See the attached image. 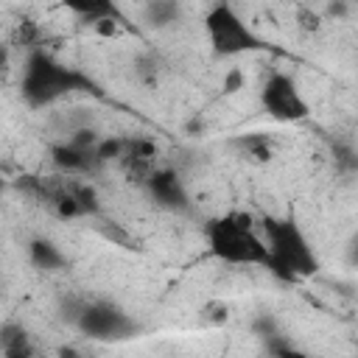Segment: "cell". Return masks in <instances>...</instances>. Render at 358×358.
I'll list each match as a JSON object with an SVG mask.
<instances>
[{"label": "cell", "instance_id": "cell-3", "mask_svg": "<svg viewBox=\"0 0 358 358\" xmlns=\"http://www.w3.org/2000/svg\"><path fill=\"white\" fill-rule=\"evenodd\" d=\"M90 90V81H84L78 73L62 67L59 62H53L45 50H34L28 56L25 64V76H22V95L31 106H45L56 98H62L70 90Z\"/></svg>", "mask_w": 358, "mask_h": 358}, {"label": "cell", "instance_id": "cell-13", "mask_svg": "<svg viewBox=\"0 0 358 358\" xmlns=\"http://www.w3.org/2000/svg\"><path fill=\"white\" fill-rule=\"evenodd\" d=\"M176 14H179V8L173 0H148V6H145V17L151 25H168L176 20Z\"/></svg>", "mask_w": 358, "mask_h": 358}, {"label": "cell", "instance_id": "cell-6", "mask_svg": "<svg viewBox=\"0 0 358 358\" xmlns=\"http://www.w3.org/2000/svg\"><path fill=\"white\" fill-rule=\"evenodd\" d=\"M76 327L90 336V338H103V341H112V338H126L131 336L137 327L134 322L115 305L109 302H84L78 316H76Z\"/></svg>", "mask_w": 358, "mask_h": 358}, {"label": "cell", "instance_id": "cell-2", "mask_svg": "<svg viewBox=\"0 0 358 358\" xmlns=\"http://www.w3.org/2000/svg\"><path fill=\"white\" fill-rule=\"evenodd\" d=\"M266 246H268V266L271 274H277L280 280H299V277H310L319 268V260L308 243V238L302 235V229L285 218V221H274L266 218Z\"/></svg>", "mask_w": 358, "mask_h": 358}, {"label": "cell", "instance_id": "cell-23", "mask_svg": "<svg viewBox=\"0 0 358 358\" xmlns=\"http://www.w3.org/2000/svg\"><path fill=\"white\" fill-rule=\"evenodd\" d=\"M347 11H350V8H347V3H344V0H330V3H327V14H330V17H336V20L347 17Z\"/></svg>", "mask_w": 358, "mask_h": 358}, {"label": "cell", "instance_id": "cell-14", "mask_svg": "<svg viewBox=\"0 0 358 358\" xmlns=\"http://www.w3.org/2000/svg\"><path fill=\"white\" fill-rule=\"evenodd\" d=\"M98 232H101L106 241H112V243H117V246H123V249H137V241L131 238V232H129L123 224H117V221H103V224H98Z\"/></svg>", "mask_w": 358, "mask_h": 358}, {"label": "cell", "instance_id": "cell-16", "mask_svg": "<svg viewBox=\"0 0 358 358\" xmlns=\"http://www.w3.org/2000/svg\"><path fill=\"white\" fill-rule=\"evenodd\" d=\"M123 157H134V159H148V162H154L157 145H154L148 137H134V140H126Z\"/></svg>", "mask_w": 358, "mask_h": 358}, {"label": "cell", "instance_id": "cell-12", "mask_svg": "<svg viewBox=\"0 0 358 358\" xmlns=\"http://www.w3.org/2000/svg\"><path fill=\"white\" fill-rule=\"evenodd\" d=\"M235 145H241V148L246 151V157H249V159H255V162H268V159L274 157L271 140H268V137H263V134H246V137L235 140Z\"/></svg>", "mask_w": 358, "mask_h": 358}, {"label": "cell", "instance_id": "cell-1", "mask_svg": "<svg viewBox=\"0 0 358 358\" xmlns=\"http://www.w3.org/2000/svg\"><path fill=\"white\" fill-rule=\"evenodd\" d=\"M210 252L235 266H268V246L255 232V218L249 213H229L207 224Z\"/></svg>", "mask_w": 358, "mask_h": 358}, {"label": "cell", "instance_id": "cell-5", "mask_svg": "<svg viewBox=\"0 0 358 358\" xmlns=\"http://www.w3.org/2000/svg\"><path fill=\"white\" fill-rule=\"evenodd\" d=\"M260 103L280 123H296V120H305L310 115V109H308L305 98L299 95L294 78L285 76V73L268 76V81L260 90Z\"/></svg>", "mask_w": 358, "mask_h": 358}, {"label": "cell", "instance_id": "cell-8", "mask_svg": "<svg viewBox=\"0 0 358 358\" xmlns=\"http://www.w3.org/2000/svg\"><path fill=\"white\" fill-rule=\"evenodd\" d=\"M50 159L59 171L64 173H95L103 162L95 157V148L90 151H81V148H73L70 143H62V145H50Z\"/></svg>", "mask_w": 358, "mask_h": 358}, {"label": "cell", "instance_id": "cell-9", "mask_svg": "<svg viewBox=\"0 0 358 358\" xmlns=\"http://www.w3.org/2000/svg\"><path fill=\"white\" fill-rule=\"evenodd\" d=\"M0 352L6 358H31V355H36V347L31 344V336L25 333L22 324L3 322L0 324Z\"/></svg>", "mask_w": 358, "mask_h": 358}, {"label": "cell", "instance_id": "cell-15", "mask_svg": "<svg viewBox=\"0 0 358 358\" xmlns=\"http://www.w3.org/2000/svg\"><path fill=\"white\" fill-rule=\"evenodd\" d=\"M39 42V25L31 20L17 22V28L11 31V45L14 48H34Z\"/></svg>", "mask_w": 358, "mask_h": 358}, {"label": "cell", "instance_id": "cell-22", "mask_svg": "<svg viewBox=\"0 0 358 358\" xmlns=\"http://www.w3.org/2000/svg\"><path fill=\"white\" fill-rule=\"evenodd\" d=\"M241 87H243V70H241V67H232V70L224 76V92L232 95V92H238Z\"/></svg>", "mask_w": 358, "mask_h": 358}, {"label": "cell", "instance_id": "cell-7", "mask_svg": "<svg viewBox=\"0 0 358 358\" xmlns=\"http://www.w3.org/2000/svg\"><path fill=\"white\" fill-rule=\"evenodd\" d=\"M145 187L151 190L154 201L168 207V210H182L187 207V196H185V187L179 182V176L171 171V168H154Z\"/></svg>", "mask_w": 358, "mask_h": 358}, {"label": "cell", "instance_id": "cell-4", "mask_svg": "<svg viewBox=\"0 0 358 358\" xmlns=\"http://www.w3.org/2000/svg\"><path fill=\"white\" fill-rule=\"evenodd\" d=\"M204 28H207L210 45H213V50L218 56H238V53H246V50L260 48V39L252 34V28L241 20V14L227 0L215 3L207 11Z\"/></svg>", "mask_w": 358, "mask_h": 358}, {"label": "cell", "instance_id": "cell-19", "mask_svg": "<svg viewBox=\"0 0 358 358\" xmlns=\"http://www.w3.org/2000/svg\"><path fill=\"white\" fill-rule=\"evenodd\" d=\"M296 25L305 31V34H316L322 28V14H316L313 8L308 6H299L296 8Z\"/></svg>", "mask_w": 358, "mask_h": 358}, {"label": "cell", "instance_id": "cell-20", "mask_svg": "<svg viewBox=\"0 0 358 358\" xmlns=\"http://www.w3.org/2000/svg\"><path fill=\"white\" fill-rule=\"evenodd\" d=\"M92 28H95L98 36H106V39L120 36V20H117V14H106V17L92 20Z\"/></svg>", "mask_w": 358, "mask_h": 358}, {"label": "cell", "instance_id": "cell-18", "mask_svg": "<svg viewBox=\"0 0 358 358\" xmlns=\"http://www.w3.org/2000/svg\"><path fill=\"white\" fill-rule=\"evenodd\" d=\"M227 316H229V308H227V302H221V299H210V302L201 308V322H207V324H224Z\"/></svg>", "mask_w": 358, "mask_h": 358}, {"label": "cell", "instance_id": "cell-17", "mask_svg": "<svg viewBox=\"0 0 358 358\" xmlns=\"http://www.w3.org/2000/svg\"><path fill=\"white\" fill-rule=\"evenodd\" d=\"M123 148H126V140H112V137H106V140H98L95 143V157L101 159V162H109V159H120L123 157Z\"/></svg>", "mask_w": 358, "mask_h": 358}, {"label": "cell", "instance_id": "cell-11", "mask_svg": "<svg viewBox=\"0 0 358 358\" xmlns=\"http://www.w3.org/2000/svg\"><path fill=\"white\" fill-rule=\"evenodd\" d=\"M64 6L73 14H78L84 22H92V20L106 17V14H117L112 0H64Z\"/></svg>", "mask_w": 358, "mask_h": 358}, {"label": "cell", "instance_id": "cell-10", "mask_svg": "<svg viewBox=\"0 0 358 358\" xmlns=\"http://www.w3.org/2000/svg\"><path fill=\"white\" fill-rule=\"evenodd\" d=\"M28 255H31V263L36 268H45V271H56L64 266V255L59 252V246H53L45 238H34L28 243Z\"/></svg>", "mask_w": 358, "mask_h": 358}, {"label": "cell", "instance_id": "cell-21", "mask_svg": "<svg viewBox=\"0 0 358 358\" xmlns=\"http://www.w3.org/2000/svg\"><path fill=\"white\" fill-rule=\"evenodd\" d=\"M101 137L92 131V129H76L73 131V137L67 140L73 148H81V151H90V148H95V143H98Z\"/></svg>", "mask_w": 358, "mask_h": 358}, {"label": "cell", "instance_id": "cell-24", "mask_svg": "<svg viewBox=\"0 0 358 358\" xmlns=\"http://www.w3.org/2000/svg\"><path fill=\"white\" fill-rule=\"evenodd\" d=\"M8 56H11V53H8V45H3V42H0V73L8 67Z\"/></svg>", "mask_w": 358, "mask_h": 358}]
</instances>
